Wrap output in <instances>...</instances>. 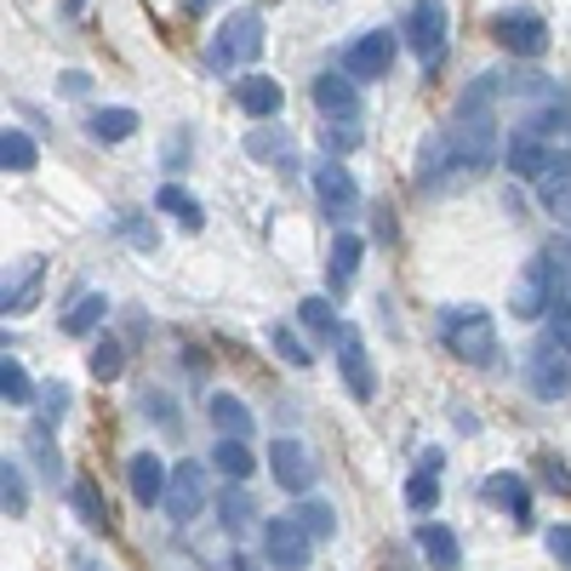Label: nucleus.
Segmentation results:
<instances>
[{
	"mask_svg": "<svg viewBox=\"0 0 571 571\" xmlns=\"http://www.w3.org/2000/svg\"><path fill=\"white\" fill-rule=\"evenodd\" d=\"M314 201H320V212H326V217L343 223V217L360 212V189H355V178L337 160H320L314 166Z\"/></svg>",
	"mask_w": 571,
	"mask_h": 571,
	"instance_id": "nucleus-12",
	"label": "nucleus"
},
{
	"mask_svg": "<svg viewBox=\"0 0 571 571\" xmlns=\"http://www.w3.org/2000/svg\"><path fill=\"white\" fill-rule=\"evenodd\" d=\"M401 35H406V46L417 52V63L440 69V58H445V7H440V0H412Z\"/></svg>",
	"mask_w": 571,
	"mask_h": 571,
	"instance_id": "nucleus-3",
	"label": "nucleus"
},
{
	"mask_svg": "<svg viewBox=\"0 0 571 571\" xmlns=\"http://www.w3.org/2000/svg\"><path fill=\"white\" fill-rule=\"evenodd\" d=\"M337 371H343V383H349L355 401H371V394H378V371H371L366 337L355 326H337Z\"/></svg>",
	"mask_w": 571,
	"mask_h": 571,
	"instance_id": "nucleus-11",
	"label": "nucleus"
},
{
	"mask_svg": "<svg viewBox=\"0 0 571 571\" xmlns=\"http://www.w3.org/2000/svg\"><path fill=\"white\" fill-rule=\"evenodd\" d=\"M320 148H326V160L355 155V148H360V127H349V120H326V127H320Z\"/></svg>",
	"mask_w": 571,
	"mask_h": 571,
	"instance_id": "nucleus-38",
	"label": "nucleus"
},
{
	"mask_svg": "<svg viewBox=\"0 0 571 571\" xmlns=\"http://www.w3.org/2000/svg\"><path fill=\"white\" fill-rule=\"evenodd\" d=\"M394 46H401V35H394V29L360 35L349 52H343V74H349V81H383L389 63H394Z\"/></svg>",
	"mask_w": 571,
	"mask_h": 571,
	"instance_id": "nucleus-10",
	"label": "nucleus"
},
{
	"mask_svg": "<svg viewBox=\"0 0 571 571\" xmlns=\"http://www.w3.org/2000/svg\"><path fill=\"white\" fill-rule=\"evenodd\" d=\"M183 7H189V12H206V7H212V0H183Z\"/></svg>",
	"mask_w": 571,
	"mask_h": 571,
	"instance_id": "nucleus-50",
	"label": "nucleus"
},
{
	"mask_svg": "<svg viewBox=\"0 0 571 571\" xmlns=\"http://www.w3.org/2000/svg\"><path fill=\"white\" fill-rule=\"evenodd\" d=\"M383 571H417V566H412L401 549H389V555H383Z\"/></svg>",
	"mask_w": 571,
	"mask_h": 571,
	"instance_id": "nucleus-48",
	"label": "nucleus"
},
{
	"mask_svg": "<svg viewBox=\"0 0 571 571\" xmlns=\"http://www.w3.org/2000/svg\"><path fill=\"white\" fill-rule=\"evenodd\" d=\"M69 401H74L69 383H46V389H40V424H58V417L69 412Z\"/></svg>",
	"mask_w": 571,
	"mask_h": 571,
	"instance_id": "nucleus-40",
	"label": "nucleus"
},
{
	"mask_svg": "<svg viewBox=\"0 0 571 571\" xmlns=\"http://www.w3.org/2000/svg\"><path fill=\"white\" fill-rule=\"evenodd\" d=\"M417 555H424L435 571H457V566H463L457 532H452V526H440V520H424V532H417Z\"/></svg>",
	"mask_w": 571,
	"mask_h": 571,
	"instance_id": "nucleus-17",
	"label": "nucleus"
},
{
	"mask_svg": "<svg viewBox=\"0 0 571 571\" xmlns=\"http://www.w3.org/2000/svg\"><path fill=\"white\" fill-rule=\"evenodd\" d=\"M143 412H148V417H155V424H160V429H178V412H171V401H166V394H160V389H148V394H143Z\"/></svg>",
	"mask_w": 571,
	"mask_h": 571,
	"instance_id": "nucleus-44",
	"label": "nucleus"
},
{
	"mask_svg": "<svg viewBox=\"0 0 571 571\" xmlns=\"http://www.w3.org/2000/svg\"><path fill=\"white\" fill-rule=\"evenodd\" d=\"M35 160H40L35 138L17 132V127H7V138H0V166H7V171H35Z\"/></svg>",
	"mask_w": 571,
	"mask_h": 571,
	"instance_id": "nucleus-31",
	"label": "nucleus"
},
{
	"mask_svg": "<svg viewBox=\"0 0 571 571\" xmlns=\"http://www.w3.org/2000/svg\"><path fill=\"white\" fill-rule=\"evenodd\" d=\"M212 457H217V468H223V475H229V480H240V486L252 480V468H258V457H252V445H246V440H223Z\"/></svg>",
	"mask_w": 571,
	"mask_h": 571,
	"instance_id": "nucleus-33",
	"label": "nucleus"
},
{
	"mask_svg": "<svg viewBox=\"0 0 571 571\" xmlns=\"http://www.w3.org/2000/svg\"><path fill=\"white\" fill-rule=\"evenodd\" d=\"M314 109L326 120H360V86L349 81V74H320L314 81Z\"/></svg>",
	"mask_w": 571,
	"mask_h": 571,
	"instance_id": "nucleus-14",
	"label": "nucleus"
},
{
	"mask_svg": "<svg viewBox=\"0 0 571 571\" xmlns=\"http://www.w3.org/2000/svg\"><path fill=\"white\" fill-rule=\"evenodd\" d=\"M360 258H366V240H360V235H349V229H343V235L332 240V263H326V275H332V292H343V286L355 281Z\"/></svg>",
	"mask_w": 571,
	"mask_h": 571,
	"instance_id": "nucleus-23",
	"label": "nucleus"
},
{
	"mask_svg": "<svg viewBox=\"0 0 571 571\" xmlns=\"http://www.w3.org/2000/svg\"><path fill=\"white\" fill-rule=\"evenodd\" d=\"M292 520H297V526H304L309 537H332V532H337V514H332V503H320V498H304V503L292 509Z\"/></svg>",
	"mask_w": 571,
	"mask_h": 571,
	"instance_id": "nucleus-34",
	"label": "nucleus"
},
{
	"mask_svg": "<svg viewBox=\"0 0 571 571\" xmlns=\"http://www.w3.org/2000/svg\"><path fill=\"white\" fill-rule=\"evenodd\" d=\"M509 309L514 320H537L543 309H555V269H549V252H532L526 269H520V281L509 292Z\"/></svg>",
	"mask_w": 571,
	"mask_h": 571,
	"instance_id": "nucleus-4",
	"label": "nucleus"
},
{
	"mask_svg": "<svg viewBox=\"0 0 571 571\" xmlns=\"http://www.w3.org/2000/svg\"><path fill=\"white\" fill-rule=\"evenodd\" d=\"M537 194H543V206H549V212H560L571 201V155H560V148H555V160H549V171H543Z\"/></svg>",
	"mask_w": 571,
	"mask_h": 571,
	"instance_id": "nucleus-27",
	"label": "nucleus"
},
{
	"mask_svg": "<svg viewBox=\"0 0 571 571\" xmlns=\"http://www.w3.org/2000/svg\"><path fill=\"white\" fill-rule=\"evenodd\" d=\"M155 212H178V223H183V229H189V235H194V229H201V223H206L201 201H189V194H183L178 183H166V189L155 194Z\"/></svg>",
	"mask_w": 571,
	"mask_h": 571,
	"instance_id": "nucleus-32",
	"label": "nucleus"
},
{
	"mask_svg": "<svg viewBox=\"0 0 571 571\" xmlns=\"http://www.w3.org/2000/svg\"><path fill=\"white\" fill-rule=\"evenodd\" d=\"M491 40H498L503 52H514V58H543L549 52V23H543L537 12H498L491 17Z\"/></svg>",
	"mask_w": 571,
	"mask_h": 571,
	"instance_id": "nucleus-6",
	"label": "nucleus"
},
{
	"mask_svg": "<svg viewBox=\"0 0 571 571\" xmlns=\"http://www.w3.org/2000/svg\"><path fill=\"white\" fill-rule=\"evenodd\" d=\"M86 132H92L97 143H127V138L138 132V115H132V109H97V115L86 120Z\"/></svg>",
	"mask_w": 571,
	"mask_h": 571,
	"instance_id": "nucleus-28",
	"label": "nucleus"
},
{
	"mask_svg": "<svg viewBox=\"0 0 571 571\" xmlns=\"http://www.w3.org/2000/svg\"><path fill=\"white\" fill-rule=\"evenodd\" d=\"M23 445H29V457H35V468H40V480H46V486H58L63 463H58V452H52V424H35Z\"/></svg>",
	"mask_w": 571,
	"mask_h": 571,
	"instance_id": "nucleus-30",
	"label": "nucleus"
},
{
	"mask_svg": "<svg viewBox=\"0 0 571 571\" xmlns=\"http://www.w3.org/2000/svg\"><path fill=\"white\" fill-rule=\"evenodd\" d=\"M40 281H46V263H40V258H23V275L7 281V297H0V309H7V314H29L35 297H40Z\"/></svg>",
	"mask_w": 571,
	"mask_h": 571,
	"instance_id": "nucleus-20",
	"label": "nucleus"
},
{
	"mask_svg": "<svg viewBox=\"0 0 571 571\" xmlns=\"http://www.w3.org/2000/svg\"><path fill=\"white\" fill-rule=\"evenodd\" d=\"M127 486H132V498L148 509V503H166L171 475H166V463H160L155 452H138V457L127 463Z\"/></svg>",
	"mask_w": 571,
	"mask_h": 571,
	"instance_id": "nucleus-15",
	"label": "nucleus"
},
{
	"mask_svg": "<svg viewBox=\"0 0 571 571\" xmlns=\"http://www.w3.org/2000/svg\"><path fill=\"white\" fill-rule=\"evenodd\" d=\"M212 503V491H206V468L201 463H178L171 468V486H166V514H171V526H194V514H201Z\"/></svg>",
	"mask_w": 571,
	"mask_h": 571,
	"instance_id": "nucleus-7",
	"label": "nucleus"
},
{
	"mask_svg": "<svg viewBox=\"0 0 571 571\" xmlns=\"http://www.w3.org/2000/svg\"><path fill=\"white\" fill-rule=\"evenodd\" d=\"M246 155L252 160H292V132L286 127H258V132H246Z\"/></svg>",
	"mask_w": 571,
	"mask_h": 571,
	"instance_id": "nucleus-26",
	"label": "nucleus"
},
{
	"mask_svg": "<svg viewBox=\"0 0 571 571\" xmlns=\"http://www.w3.org/2000/svg\"><path fill=\"white\" fill-rule=\"evenodd\" d=\"M69 503H74V514H81L92 532H109V526H115L109 509H104V498H97V480H92V475H74V480H69Z\"/></svg>",
	"mask_w": 571,
	"mask_h": 571,
	"instance_id": "nucleus-22",
	"label": "nucleus"
},
{
	"mask_svg": "<svg viewBox=\"0 0 571 571\" xmlns=\"http://www.w3.org/2000/svg\"><path fill=\"white\" fill-rule=\"evenodd\" d=\"M440 337H445V349H452L457 360L468 366H491L498 360V326H491V314L486 309H445L440 320Z\"/></svg>",
	"mask_w": 571,
	"mask_h": 571,
	"instance_id": "nucleus-1",
	"label": "nucleus"
},
{
	"mask_svg": "<svg viewBox=\"0 0 571 571\" xmlns=\"http://www.w3.org/2000/svg\"><path fill=\"white\" fill-rule=\"evenodd\" d=\"M0 503H7V514L17 520L23 509H29V486H23V468L7 457V463H0Z\"/></svg>",
	"mask_w": 571,
	"mask_h": 571,
	"instance_id": "nucleus-36",
	"label": "nucleus"
},
{
	"mask_svg": "<svg viewBox=\"0 0 571 571\" xmlns=\"http://www.w3.org/2000/svg\"><path fill=\"white\" fill-rule=\"evenodd\" d=\"M555 343L571 355V269L555 275Z\"/></svg>",
	"mask_w": 571,
	"mask_h": 571,
	"instance_id": "nucleus-37",
	"label": "nucleus"
},
{
	"mask_svg": "<svg viewBox=\"0 0 571 571\" xmlns=\"http://www.w3.org/2000/svg\"><path fill=\"white\" fill-rule=\"evenodd\" d=\"M526 383L537 401H566L571 394V355L560 349V343H537V349L526 355Z\"/></svg>",
	"mask_w": 571,
	"mask_h": 571,
	"instance_id": "nucleus-5",
	"label": "nucleus"
},
{
	"mask_svg": "<svg viewBox=\"0 0 571 571\" xmlns=\"http://www.w3.org/2000/svg\"><path fill=\"white\" fill-rule=\"evenodd\" d=\"M0 401H7V406H35V401H40L35 383H29V371H23L12 355L0 360Z\"/></svg>",
	"mask_w": 571,
	"mask_h": 571,
	"instance_id": "nucleus-29",
	"label": "nucleus"
},
{
	"mask_svg": "<svg viewBox=\"0 0 571 571\" xmlns=\"http://www.w3.org/2000/svg\"><path fill=\"white\" fill-rule=\"evenodd\" d=\"M183 148H189V132H178V138H171V148H166V166H171V171L183 166Z\"/></svg>",
	"mask_w": 571,
	"mask_h": 571,
	"instance_id": "nucleus-47",
	"label": "nucleus"
},
{
	"mask_svg": "<svg viewBox=\"0 0 571 571\" xmlns=\"http://www.w3.org/2000/svg\"><path fill=\"white\" fill-rule=\"evenodd\" d=\"M212 424L223 429V440H246L252 435V406L235 401V394H212Z\"/></svg>",
	"mask_w": 571,
	"mask_h": 571,
	"instance_id": "nucleus-24",
	"label": "nucleus"
},
{
	"mask_svg": "<svg viewBox=\"0 0 571 571\" xmlns=\"http://www.w3.org/2000/svg\"><path fill=\"white\" fill-rule=\"evenodd\" d=\"M309 532L304 526H297V520L292 514H281V520H269V526H263V555H269V566H275V571H304L309 566Z\"/></svg>",
	"mask_w": 571,
	"mask_h": 571,
	"instance_id": "nucleus-9",
	"label": "nucleus"
},
{
	"mask_svg": "<svg viewBox=\"0 0 571 571\" xmlns=\"http://www.w3.org/2000/svg\"><path fill=\"white\" fill-rule=\"evenodd\" d=\"M217 514H223V532L229 537H246L258 526V503H252V491H246L240 480H229V491L217 498Z\"/></svg>",
	"mask_w": 571,
	"mask_h": 571,
	"instance_id": "nucleus-18",
	"label": "nucleus"
},
{
	"mask_svg": "<svg viewBox=\"0 0 571 571\" xmlns=\"http://www.w3.org/2000/svg\"><path fill=\"white\" fill-rule=\"evenodd\" d=\"M486 503L503 509V514H514V520H532V486H526V475L498 468V475L486 480Z\"/></svg>",
	"mask_w": 571,
	"mask_h": 571,
	"instance_id": "nucleus-16",
	"label": "nucleus"
},
{
	"mask_svg": "<svg viewBox=\"0 0 571 571\" xmlns=\"http://www.w3.org/2000/svg\"><path fill=\"white\" fill-rule=\"evenodd\" d=\"M235 97H240V109L246 115H252V120H269V115H275L281 109V81H269V74H246V81L235 86Z\"/></svg>",
	"mask_w": 571,
	"mask_h": 571,
	"instance_id": "nucleus-19",
	"label": "nucleus"
},
{
	"mask_svg": "<svg viewBox=\"0 0 571 571\" xmlns=\"http://www.w3.org/2000/svg\"><path fill=\"white\" fill-rule=\"evenodd\" d=\"M86 366H92V378H97V383H115V378H120V366H127V349H120L115 337H97Z\"/></svg>",
	"mask_w": 571,
	"mask_h": 571,
	"instance_id": "nucleus-35",
	"label": "nucleus"
},
{
	"mask_svg": "<svg viewBox=\"0 0 571 571\" xmlns=\"http://www.w3.org/2000/svg\"><path fill=\"white\" fill-rule=\"evenodd\" d=\"M104 314H109V297L104 292H81L69 304V314H63V332L69 337H92L97 326H104Z\"/></svg>",
	"mask_w": 571,
	"mask_h": 571,
	"instance_id": "nucleus-21",
	"label": "nucleus"
},
{
	"mask_svg": "<svg viewBox=\"0 0 571 571\" xmlns=\"http://www.w3.org/2000/svg\"><path fill=\"white\" fill-rule=\"evenodd\" d=\"M120 235H127L132 246H143V252H155V223H143L138 212H127V217H120Z\"/></svg>",
	"mask_w": 571,
	"mask_h": 571,
	"instance_id": "nucleus-43",
	"label": "nucleus"
},
{
	"mask_svg": "<svg viewBox=\"0 0 571 571\" xmlns=\"http://www.w3.org/2000/svg\"><path fill=\"white\" fill-rule=\"evenodd\" d=\"M537 475H543V480H549V486L560 491V498H571V468H566L560 457H549V452H537Z\"/></svg>",
	"mask_w": 571,
	"mask_h": 571,
	"instance_id": "nucleus-42",
	"label": "nucleus"
},
{
	"mask_svg": "<svg viewBox=\"0 0 571 571\" xmlns=\"http://www.w3.org/2000/svg\"><path fill=\"white\" fill-rule=\"evenodd\" d=\"M549 555L571 571V526H555V532H549Z\"/></svg>",
	"mask_w": 571,
	"mask_h": 571,
	"instance_id": "nucleus-45",
	"label": "nucleus"
},
{
	"mask_svg": "<svg viewBox=\"0 0 571 571\" xmlns=\"http://www.w3.org/2000/svg\"><path fill=\"white\" fill-rule=\"evenodd\" d=\"M269 468H275V480H281V491H292V498H309L314 491V475H320V463H314V452L304 440H275L269 445Z\"/></svg>",
	"mask_w": 571,
	"mask_h": 571,
	"instance_id": "nucleus-8",
	"label": "nucleus"
},
{
	"mask_svg": "<svg viewBox=\"0 0 571 571\" xmlns=\"http://www.w3.org/2000/svg\"><path fill=\"white\" fill-rule=\"evenodd\" d=\"M58 92H63V97H86V92H92V81H86L81 69H69V74H58Z\"/></svg>",
	"mask_w": 571,
	"mask_h": 571,
	"instance_id": "nucleus-46",
	"label": "nucleus"
},
{
	"mask_svg": "<svg viewBox=\"0 0 571 571\" xmlns=\"http://www.w3.org/2000/svg\"><path fill=\"white\" fill-rule=\"evenodd\" d=\"M297 314H304V326H309V332L332 337V304H326V297H304V304H297Z\"/></svg>",
	"mask_w": 571,
	"mask_h": 571,
	"instance_id": "nucleus-39",
	"label": "nucleus"
},
{
	"mask_svg": "<svg viewBox=\"0 0 571 571\" xmlns=\"http://www.w3.org/2000/svg\"><path fill=\"white\" fill-rule=\"evenodd\" d=\"M269 343H275V355H281V360H292V366H309V360H314V355H309V349H304V343H297L286 326H269Z\"/></svg>",
	"mask_w": 571,
	"mask_h": 571,
	"instance_id": "nucleus-41",
	"label": "nucleus"
},
{
	"mask_svg": "<svg viewBox=\"0 0 571 571\" xmlns=\"http://www.w3.org/2000/svg\"><path fill=\"white\" fill-rule=\"evenodd\" d=\"M258 52H263V12L258 7H240V12L223 17V29L212 35L206 63L212 69H240V63H258Z\"/></svg>",
	"mask_w": 571,
	"mask_h": 571,
	"instance_id": "nucleus-2",
	"label": "nucleus"
},
{
	"mask_svg": "<svg viewBox=\"0 0 571 571\" xmlns=\"http://www.w3.org/2000/svg\"><path fill=\"white\" fill-rule=\"evenodd\" d=\"M435 475H440V452H429L424 468H417L412 486H406V509H412V514H429V509L440 503V480H435Z\"/></svg>",
	"mask_w": 571,
	"mask_h": 571,
	"instance_id": "nucleus-25",
	"label": "nucleus"
},
{
	"mask_svg": "<svg viewBox=\"0 0 571 571\" xmlns=\"http://www.w3.org/2000/svg\"><path fill=\"white\" fill-rule=\"evenodd\" d=\"M503 160H509L514 178L543 183V171H549V160H555V143L543 138V132H532V127H520V132L503 143Z\"/></svg>",
	"mask_w": 571,
	"mask_h": 571,
	"instance_id": "nucleus-13",
	"label": "nucleus"
},
{
	"mask_svg": "<svg viewBox=\"0 0 571 571\" xmlns=\"http://www.w3.org/2000/svg\"><path fill=\"white\" fill-rule=\"evenodd\" d=\"M63 12H69V17H81V12H86V0H63Z\"/></svg>",
	"mask_w": 571,
	"mask_h": 571,
	"instance_id": "nucleus-49",
	"label": "nucleus"
}]
</instances>
